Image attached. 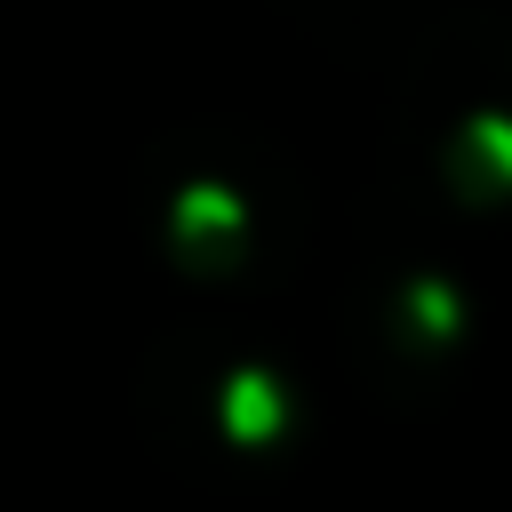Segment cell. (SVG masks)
I'll return each instance as SVG.
<instances>
[{
	"label": "cell",
	"mask_w": 512,
	"mask_h": 512,
	"mask_svg": "<svg viewBox=\"0 0 512 512\" xmlns=\"http://www.w3.org/2000/svg\"><path fill=\"white\" fill-rule=\"evenodd\" d=\"M280 424V392H272V376H232V432L240 440H264Z\"/></svg>",
	"instance_id": "7a4b0ae2"
},
{
	"label": "cell",
	"mask_w": 512,
	"mask_h": 512,
	"mask_svg": "<svg viewBox=\"0 0 512 512\" xmlns=\"http://www.w3.org/2000/svg\"><path fill=\"white\" fill-rule=\"evenodd\" d=\"M456 184H464V192H488V200H504V192H512V120H504V112L464 120V144H456Z\"/></svg>",
	"instance_id": "6da1fadb"
},
{
	"label": "cell",
	"mask_w": 512,
	"mask_h": 512,
	"mask_svg": "<svg viewBox=\"0 0 512 512\" xmlns=\"http://www.w3.org/2000/svg\"><path fill=\"white\" fill-rule=\"evenodd\" d=\"M408 312H416L424 336H456V328H464V296L440 288V280H416V288H408Z\"/></svg>",
	"instance_id": "3957f363"
}]
</instances>
